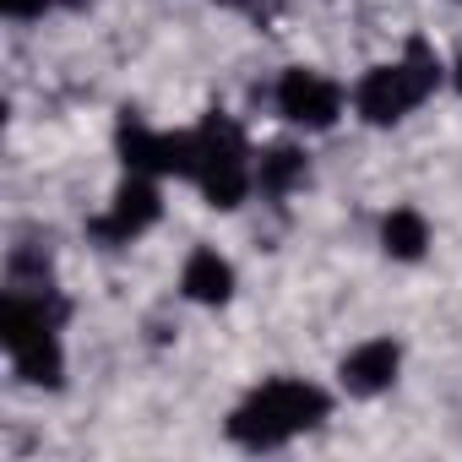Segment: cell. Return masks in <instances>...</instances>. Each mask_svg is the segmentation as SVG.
<instances>
[{
    "instance_id": "6da1fadb",
    "label": "cell",
    "mask_w": 462,
    "mask_h": 462,
    "mask_svg": "<svg viewBox=\"0 0 462 462\" xmlns=\"http://www.w3.org/2000/svg\"><path fill=\"white\" fill-rule=\"evenodd\" d=\"M327 392L310 386V381H294V375H278L267 386H256L235 413H228V435L251 451H273V446H289L294 435L316 430L327 419Z\"/></svg>"
},
{
    "instance_id": "7a4b0ae2",
    "label": "cell",
    "mask_w": 462,
    "mask_h": 462,
    "mask_svg": "<svg viewBox=\"0 0 462 462\" xmlns=\"http://www.w3.org/2000/svg\"><path fill=\"white\" fill-rule=\"evenodd\" d=\"M440 55L424 44V39H408L402 60L392 66H370L354 88V109L370 120V125H397L408 109H419L435 88H440Z\"/></svg>"
},
{
    "instance_id": "3957f363",
    "label": "cell",
    "mask_w": 462,
    "mask_h": 462,
    "mask_svg": "<svg viewBox=\"0 0 462 462\" xmlns=\"http://www.w3.org/2000/svg\"><path fill=\"white\" fill-rule=\"evenodd\" d=\"M190 180H196L201 196H207L212 207H223V212L240 207L245 190L256 185V163H251V147H245L240 125L223 120L217 109L196 125V169H190Z\"/></svg>"
},
{
    "instance_id": "277c9868",
    "label": "cell",
    "mask_w": 462,
    "mask_h": 462,
    "mask_svg": "<svg viewBox=\"0 0 462 462\" xmlns=\"http://www.w3.org/2000/svg\"><path fill=\"white\" fill-rule=\"evenodd\" d=\"M120 158L131 174H185L196 169V131H152L136 115L120 120Z\"/></svg>"
},
{
    "instance_id": "5b68a950",
    "label": "cell",
    "mask_w": 462,
    "mask_h": 462,
    "mask_svg": "<svg viewBox=\"0 0 462 462\" xmlns=\"http://www.w3.org/2000/svg\"><path fill=\"white\" fill-rule=\"evenodd\" d=\"M278 109H283L294 125H305V131H327V125L343 115V88H337L332 77H321V71L294 66V71H283V82H278Z\"/></svg>"
},
{
    "instance_id": "8992f818",
    "label": "cell",
    "mask_w": 462,
    "mask_h": 462,
    "mask_svg": "<svg viewBox=\"0 0 462 462\" xmlns=\"http://www.w3.org/2000/svg\"><path fill=\"white\" fill-rule=\"evenodd\" d=\"M158 212H163L158 185H152L147 174H131V180L115 190V207L93 223V240H104V245H125V240H136V235H142V228H152V223H158Z\"/></svg>"
},
{
    "instance_id": "52a82bcc",
    "label": "cell",
    "mask_w": 462,
    "mask_h": 462,
    "mask_svg": "<svg viewBox=\"0 0 462 462\" xmlns=\"http://www.w3.org/2000/svg\"><path fill=\"white\" fill-rule=\"evenodd\" d=\"M397 365H402V348H397L392 337H370V343H359L354 354H343L337 381H343L348 397H381V392L397 381Z\"/></svg>"
},
{
    "instance_id": "ba28073f",
    "label": "cell",
    "mask_w": 462,
    "mask_h": 462,
    "mask_svg": "<svg viewBox=\"0 0 462 462\" xmlns=\"http://www.w3.org/2000/svg\"><path fill=\"white\" fill-rule=\"evenodd\" d=\"M6 354H12V365H17V375H23L28 386H60V375H66V354H60L55 327H44V332L12 343Z\"/></svg>"
},
{
    "instance_id": "9c48e42d",
    "label": "cell",
    "mask_w": 462,
    "mask_h": 462,
    "mask_svg": "<svg viewBox=\"0 0 462 462\" xmlns=\"http://www.w3.org/2000/svg\"><path fill=\"white\" fill-rule=\"evenodd\" d=\"M180 289H185V300H196V305H223L228 294H235V267H228L217 251H190L185 256V273H180Z\"/></svg>"
},
{
    "instance_id": "30bf717a",
    "label": "cell",
    "mask_w": 462,
    "mask_h": 462,
    "mask_svg": "<svg viewBox=\"0 0 462 462\" xmlns=\"http://www.w3.org/2000/svg\"><path fill=\"white\" fill-rule=\"evenodd\" d=\"M381 251H386L392 262H419V256L430 251V223H424L413 207L386 212V223H381Z\"/></svg>"
},
{
    "instance_id": "8fae6325",
    "label": "cell",
    "mask_w": 462,
    "mask_h": 462,
    "mask_svg": "<svg viewBox=\"0 0 462 462\" xmlns=\"http://www.w3.org/2000/svg\"><path fill=\"white\" fill-rule=\"evenodd\" d=\"M256 185H262V196H273V201L294 196V190L305 185V152H300V147H273V152H262Z\"/></svg>"
},
{
    "instance_id": "7c38bea8",
    "label": "cell",
    "mask_w": 462,
    "mask_h": 462,
    "mask_svg": "<svg viewBox=\"0 0 462 462\" xmlns=\"http://www.w3.org/2000/svg\"><path fill=\"white\" fill-rule=\"evenodd\" d=\"M50 6V0H0V12H6V17H17V23H28V17H39Z\"/></svg>"
},
{
    "instance_id": "4fadbf2b",
    "label": "cell",
    "mask_w": 462,
    "mask_h": 462,
    "mask_svg": "<svg viewBox=\"0 0 462 462\" xmlns=\"http://www.w3.org/2000/svg\"><path fill=\"white\" fill-rule=\"evenodd\" d=\"M451 82H457V93H462V60H457V71H451Z\"/></svg>"
}]
</instances>
